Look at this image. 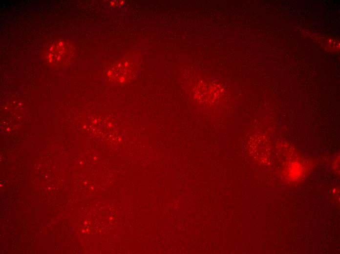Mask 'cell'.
I'll list each match as a JSON object with an SVG mask.
<instances>
[{"mask_svg": "<svg viewBox=\"0 0 340 254\" xmlns=\"http://www.w3.org/2000/svg\"><path fill=\"white\" fill-rule=\"evenodd\" d=\"M73 54L74 49L69 42L65 40H58L47 46L43 57L50 64L63 66L69 64Z\"/></svg>", "mask_w": 340, "mask_h": 254, "instance_id": "1", "label": "cell"}]
</instances>
